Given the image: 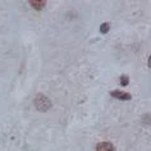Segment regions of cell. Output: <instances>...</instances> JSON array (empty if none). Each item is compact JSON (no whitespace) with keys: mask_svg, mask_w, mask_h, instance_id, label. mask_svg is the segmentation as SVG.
<instances>
[{"mask_svg":"<svg viewBox=\"0 0 151 151\" xmlns=\"http://www.w3.org/2000/svg\"><path fill=\"white\" fill-rule=\"evenodd\" d=\"M109 29H110V26H109V23H103L100 26V32L101 33H106Z\"/></svg>","mask_w":151,"mask_h":151,"instance_id":"5b68a950","label":"cell"},{"mask_svg":"<svg viewBox=\"0 0 151 151\" xmlns=\"http://www.w3.org/2000/svg\"><path fill=\"white\" fill-rule=\"evenodd\" d=\"M29 4H31L35 9H42L46 3L45 1H29Z\"/></svg>","mask_w":151,"mask_h":151,"instance_id":"277c9868","label":"cell"},{"mask_svg":"<svg viewBox=\"0 0 151 151\" xmlns=\"http://www.w3.org/2000/svg\"><path fill=\"white\" fill-rule=\"evenodd\" d=\"M35 105H36V108L39 109V110L46 111L47 109H50L51 103H50V100H49L45 95H41V93H40V95H37L36 99H35Z\"/></svg>","mask_w":151,"mask_h":151,"instance_id":"6da1fadb","label":"cell"},{"mask_svg":"<svg viewBox=\"0 0 151 151\" xmlns=\"http://www.w3.org/2000/svg\"><path fill=\"white\" fill-rule=\"evenodd\" d=\"M128 82H129V80H128L127 76H122V77H120V85L122 86H127Z\"/></svg>","mask_w":151,"mask_h":151,"instance_id":"8992f818","label":"cell"},{"mask_svg":"<svg viewBox=\"0 0 151 151\" xmlns=\"http://www.w3.org/2000/svg\"><path fill=\"white\" fill-rule=\"evenodd\" d=\"M111 96L115 97V99H119V100H129L131 99L129 93H128V92H123V91H113Z\"/></svg>","mask_w":151,"mask_h":151,"instance_id":"3957f363","label":"cell"},{"mask_svg":"<svg viewBox=\"0 0 151 151\" xmlns=\"http://www.w3.org/2000/svg\"><path fill=\"white\" fill-rule=\"evenodd\" d=\"M96 151H115V147L110 142H100L96 145Z\"/></svg>","mask_w":151,"mask_h":151,"instance_id":"7a4b0ae2","label":"cell"}]
</instances>
